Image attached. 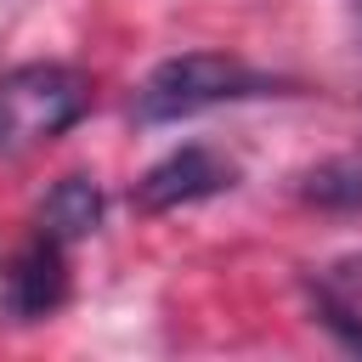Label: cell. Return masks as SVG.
I'll return each mask as SVG.
<instances>
[{"label":"cell","mask_w":362,"mask_h":362,"mask_svg":"<svg viewBox=\"0 0 362 362\" xmlns=\"http://www.w3.org/2000/svg\"><path fill=\"white\" fill-rule=\"evenodd\" d=\"M272 85H277L272 74H260V68L226 57V51H181V57H164V62L141 79L130 113H136V124H175V119L209 113V107H221V102L266 96Z\"/></svg>","instance_id":"6da1fadb"},{"label":"cell","mask_w":362,"mask_h":362,"mask_svg":"<svg viewBox=\"0 0 362 362\" xmlns=\"http://www.w3.org/2000/svg\"><path fill=\"white\" fill-rule=\"evenodd\" d=\"M90 113V79L68 62H23L0 74V158L34 153Z\"/></svg>","instance_id":"7a4b0ae2"},{"label":"cell","mask_w":362,"mask_h":362,"mask_svg":"<svg viewBox=\"0 0 362 362\" xmlns=\"http://www.w3.org/2000/svg\"><path fill=\"white\" fill-rule=\"evenodd\" d=\"M62 305H68V243L34 226V238L0 272V311L11 322H45Z\"/></svg>","instance_id":"3957f363"},{"label":"cell","mask_w":362,"mask_h":362,"mask_svg":"<svg viewBox=\"0 0 362 362\" xmlns=\"http://www.w3.org/2000/svg\"><path fill=\"white\" fill-rule=\"evenodd\" d=\"M232 181H238V164H232L226 153L192 141V147L164 153V158L136 181V209L164 215V209H181V204H204V198L226 192Z\"/></svg>","instance_id":"277c9868"},{"label":"cell","mask_w":362,"mask_h":362,"mask_svg":"<svg viewBox=\"0 0 362 362\" xmlns=\"http://www.w3.org/2000/svg\"><path fill=\"white\" fill-rule=\"evenodd\" d=\"M34 226L51 232V238H62L68 249H74L79 238H90V232L102 226V187H96V175H62V181L45 192Z\"/></svg>","instance_id":"5b68a950"},{"label":"cell","mask_w":362,"mask_h":362,"mask_svg":"<svg viewBox=\"0 0 362 362\" xmlns=\"http://www.w3.org/2000/svg\"><path fill=\"white\" fill-rule=\"evenodd\" d=\"M300 198L328 215H362V153L322 158L300 175Z\"/></svg>","instance_id":"8992f818"},{"label":"cell","mask_w":362,"mask_h":362,"mask_svg":"<svg viewBox=\"0 0 362 362\" xmlns=\"http://www.w3.org/2000/svg\"><path fill=\"white\" fill-rule=\"evenodd\" d=\"M317 322L345 345V351H362V317H356V305H345V300H334L328 288H317Z\"/></svg>","instance_id":"52a82bcc"},{"label":"cell","mask_w":362,"mask_h":362,"mask_svg":"<svg viewBox=\"0 0 362 362\" xmlns=\"http://www.w3.org/2000/svg\"><path fill=\"white\" fill-rule=\"evenodd\" d=\"M356 6H362V0H356Z\"/></svg>","instance_id":"ba28073f"}]
</instances>
